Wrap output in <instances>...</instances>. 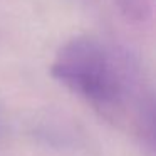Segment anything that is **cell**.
<instances>
[{
    "instance_id": "cell-1",
    "label": "cell",
    "mask_w": 156,
    "mask_h": 156,
    "mask_svg": "<svg viewBox=\"0 0 156 156\" xmlns=\"http://www.w3.org/2000/svg\"><path fill=\"white\" fill-rule=\"evenodd\" d=\"M51 74L84 99L102 118L126 129H144V87L131 57L94 35L67 41L51 66Z\"/></svg>"
},
{
    "instance_id": "cell-2",
    "label": "cell",
    "mask_w": 156,
    "mask_h": 156,
    "mask_svg": "<svg viewBox=\"0 0 156 156\" xmlns=\"http://www.w3.org/2000/svg\"><path fill=\"white\" fill-rule=\"evenodd\" d=\"M118 9L131 22H144L151 15L149 0H114Z\"/></svg>"
}]
</instances>
